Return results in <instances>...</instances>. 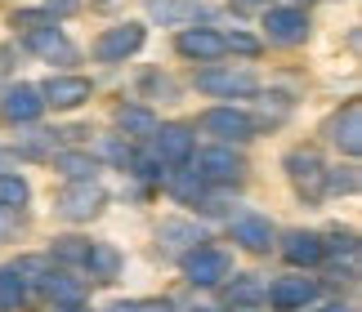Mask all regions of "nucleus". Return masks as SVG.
<instances>
[{
	"label": "nucleus",
	"instance_id": "1",
	"mask_svg": "<svg viewBox=\"0 0 362 312\" xmlns=\"http://www.w3.org/2000/svg\"><path fill=\"white\" fill-rule=\"evenodd\" d=\"M192 174H197L206 188H242L246 183V156L233 148V143H215L206 152H192Z\"/></svg>",
	"mask_w": 362,
	"mask_h": 312
},
{
	"label": "nucleus",
	"instance_id": "2",
	"mask_svg": "<svg viewBox=\"0 0 362 312\" xmlns=\"http://www.w3.org/2000/svg\"><path fill=\"white\" fill-rule=\"evenodd\" d=\"M282 169L304 201H322L327 196V161L317 156V148H291L282 156Z\"/></svg>",
	"mask_w": 362,
	"mask_h": 312
},
{
	"label": "nucleus",
	"instance_id": "3",
	"mask_svg": "<svg viewBox=\"0 0 362 312\" xmlns=\"http://www.w3.org/2000/svg\"><path fill=\"white\" fill-rule=\"evenodd\" d=\"M197 130H202V134H211L215 143H233V148H242V143H250V138H255L259 125H255V116H250V112L224 103V107H206L202 116H197Z\"/></svg>",
	"mask_w": 362,
	"mask_h": 312
},
{
	"label": "nucleus",
	"instance_id": "4",
	"mask_svg": "<svg viewBox=\"0 0 362 312\" xmlns=\"http://www.w3.org/2000/svg\"><path fill=\"white\" fill-rule=\"evenodd\" d=\"M179 268H184L188 286L211 290V286H224V281L233 277V254L219 250V246H192L184 259H179Z\"/></svg>",
	"mask_w": 362,
	"mask_h": 312
},
{
	"label": "nucleus",
	"instance_id": "5",
	"mask_svg": "<svg viewBox=\"0 0 362 312\" xmlns=\"http://www.w3.org/2000/svg\"><path fill=\"white\" fill-rule=\"evenodd\" d=\"M103 205H107V192H103L94 179H67V188L54 196V210H59L67 223H90V219H99Z\"/></svg>",
	"mask_w": 362,
	"mask_h": 312
},
{
	"label": "nucleus",
	"instance_id": "6",
	"mask_svg": "<svg viewBox=\"0 0 362 312\" xmlns=\"http://www.w3.org/2000/svg\"><path fill=\"white\" fill-rule=\"evenodd\" d=\"M264 36L269 45H282V49H296L309 40V9L304 5H269L264 9Z\"/></svg>",
	"mask_w": 362,
	"mask_h": 312
},
{
	"label": "nucleus",
	"instance_id": "7",
	"mask_svg": "<svg viewBox=\"0 0 362 312\" xmlns=\"http://www.w3.org/2000/svg\"><path fill=\"white\" fill-rule=\"evenodd\" d=\"M152 156H157L161 169H179L192 161V152H197V134L188 130V125H157L152 130Z\"/></svg>",
	"mask_w": 362,
	"mask_h": 312
},
{
	"label": "nucleus",
	"instance_id": "8",
	"mask_svg": "<svg viewBox=\"0 0 362 312\" xmlns=\"http://www.w3.org/2000/svg\"><path fill=\"white\" fill-rule=\"evenodd\" d=\"M322 134H327V143L340 156H362V103L358 98H349L340 112H331Z\"/></svg>",
	"mask_w": 362,
	"mask_h": 312
},
{
	"label": "nucleus",
	"instance_id": "9",
	"mask_svg": "<svg viewBox=\"0 0 362 312\" xmlns=\"http://www.w3.org/2000/svg\"><path fill=\"white\" fill-rule=\"evenodd\" d=\"M317 294H322V281L317 277H277L269 294H264V304L273 312H304L317 304Z\"/></svg>",
	"mask_w": 362,
	"mask_h": 312
},
{
	"label": "nucleus",
	"instance_id": "10",
	"mask_svg": "<svg viewBox=\"0 0 362 312\" xmlns=\"http://www.w3.org/2000/svg\"><path fill=\"white\" fill-rule=\"evenodd\" d=\"M144 40H148L144 23H117V27H107V32H99L94 59L99 63H125V59H134V54L144 49Z\"/></svg>",
	"mask_w": 362,
	"mask_h": 312
},
{
	"label": "nucleus",
	"instance_id": "11",
	"mask_svg": "<svg viewBox=\"0 0 362 312\" xmlns=\"http://www.w3.org/2000/svg\"><path fill=\"white\" fill-rule=\"evenodd\" d=\"M40 112H45V98H40V85H5L0 90V121L5 125H36Z\"/></svg>",
	"mask_w": 362,
	"mask_h": 312
},
{
	"label": "nucleus",
	"instance_id": "12",
	"mask_svg": "<svg viewBox=\"0 0 362 312\" xmlns=\"http://www.w3.org/2000/svg\"><path fill=\"white\" fill-rule=\"evenodd\" d=\"M197 90L211 98H250L259 90V80L242 67H206V72H197Z\"/></svg>",
	"mask_w": 362,
	"mask_h": 312
},
{
	"label": "nucleus",
	"instance_id": "13",
	"mask_svg": "<svg viewBox=\"0 0 362 312\" xmlns=\"http://www.w3.org/2000/svg\"><path fill=\"white\" fill-rule=\"evenodd\" d=\"M23 45L36 54V59H45V63H76L81 54L76 45L67 40V32L59 23H45V27H36V32H23Z\"/></svg>",
	"mask_w": 362,
	"mask_h": 312
},
{
	"label": "nucleus",
	"instance_id": "14",
	"mask_svg": "<svg viewBox=\"0 0 362 312\" xmlns=\"http://www.w3.org/2000/svg\"><path fill=\"white\" fill-rule=\"evenodd\" d=\"M90 94H94V85H90L86 76H49L45 85H40V98H45V107H54V112H76V107H86Z\"/></svg>",
	"mask_w": 362,
	"mask_h": 312
},
{
	"label": "nucleus",
	"instance_id": "15",
	"mask_svg": "<svg viewBox=\"0 0 362 312\" xmlns=\"http://www.w3.org/2000/svg\"><path fill=\"white\" fill-rule=\"evenodd\" d=\"M175 49L184 54L188 63H219L224 59V32H211V27H184L175 36Z\"/></svg>",
	"mask_w": 362,
	"mask_h": 312
},
{
	"label": "nucleus",
	"instance_id": "16",
	"mask_svg": "<svg viewBox=\"0 0 362 312\" xmlns=\"http://www.w3.org/2000/svg\"><path fill=\"white\" fill-rule=\"evenodd\" d=\"M36 290L45 294L49 304H86V281L81 277H72L63 263H45V272H40V281H36Z\"/></svg>",
	"mask_w": 362,
	"mask_h": 312
},
{
	"label": "nucleus",
	"instance_id": "17",
	"mask_svg": "<svg viewBox=\"0 0 362 312\" xmlns=\"http://www.w3.org/2000/svg\"><path fill=\"white\" fill-rule=\"evenodd\" d=\"M233 241H238L246 254H269L277 246V228L264 215H238L233 219Z\"/></svg>",
	"mask_w": 362,
	"mask_h": 312
},
{
	"label": "nucleus",
	"instance_id": "18",
	"mask_svg": "<svg viewBox=\"0 0 362 312\" xmlns=\"http://www.w3.org/2000/svg\"><path fill=\"white\" fill-rule=\"evenodd\" d=\"M282 259L291 268H317V263H327V246H322V232H286L282 236Z\"/></svg>",
	"mask_w": 362,
	"mask_h": 312
},
{
	"label": "nucleus",
	"instance_id": "19",
	"mask_svg": "<svg viewBox=\"0 0 362 312\" xmlns=\"http://www.w3.org/2000/svg\"><path fill=\"white\" fill-rule=\"evenodd\" d=\"M157 241H161V250H165V254L184 259V254H188L192 246H202V241H206V232H202L192 219H161Z\"/></svg>",
	"mask_w": 362,
	"mask_h": 312
},
{
	"label": "nucleus",
	"instance_id": "20",
	"mask_svg": "<svg viewBox=\"0 0 362 312\" xmlns=\"http://www.w3.org/2000/svg\"><path fill=\"white\" fill-rule=\"evenodd\" d=\"M264 294H269V286H264L259 277H250V272H233L228 281H224V299L238 308V312H255V308H264Z\"/></svg>",
	"mask_w": 362,
	"mask_h": 312
},
{
	"label": "nucleus",
	"instance_id": "21",
	"mask_svg": "<svg viewBox=\"0 0 362 312\" xmlns=\"http://www.w3.org/2000/svg\"><path fill=\"white\" fill-rule=\"evenodd\" d=\"M165 188H170V196H175V201H184V205H206V210L215 205L211 201V188H206L192 169H184V165H179V169H165Z\"/></svg>",
	"mask_w": 362,
	"mask_h": 312
},
{
	"label": "nucleus",
	"instance_id": "22",
	"mask_svg": "<svg viewBox=\"0 0 362 312\" xmlns=\"http://www.w3.org/2000/svg\"><path fill=\"white\" fill-rule=\"evenodd\" d=\"M117 130H121V138H130V143H144V138H152V130H157V112L152 107H139V103H125V107H117Z\"/></svg>",
	"mask_w": 362,
	"mask_h": 312
},
{
	"label": "nucleus",
	"instance_id": "23",
	"mask_svg": "<svg viewBox=\"0 0 362 312\" xmlns=\"http://www.w3.org/2000/svg\"><path fill=\"white\" fill-rule=\"evenodd\" d=\"M86 272L94 277V281H117L121 277V268H125V259H121V250L117 246H107V241H90V250H86Z\"/></svg>",
	"mask_w": 362,
	"mask_h": 312
},
{
	"label": "nucleus",
	"instance_id": "24",
	"mask_svg": "<svg viewBox=\"0 0 362 312\" xmlns=\"http://www.w3.org/2000/svg\"><path fill=\"white\" fill-rule=\"evenodd\" d=\"M49 161H54V169H59L63 179H94L99 174V156L81 152V148H63V152H54Z\"/></svg>",
	"mask_w": 362,
	"mask_h": 312
},
{
	"label": "nucleus",
	"instance_id": "25",
	"mask_svg": "<svg viewBox=\"0 0 362 312\" xmlns=\"http://www.w3.org/2000/svg\"><path fill=\"white\" fill-rule=\"evenodd\" d=\"M27 304V281L18 277V268L5 263L0 268V312H18Z\"/></svg>",
	"mask_w": 362,
	"mask_h": 312
},
{
	"label": "nucleus",
	"instance_id": "26",
	"mask_svg": "<svg viewBox=\"0 0 362 312\" xmlns=\"http://www.w3.org/2000/svg\"><path fill=\"white\" fill-rule=\"evenodd\" d=\"M86 250H90V241H81V236H54L49 259L63 263V268H81L86 263Z\"/></svg>",
	"mask_w": 362,
	"mask_h": 312
},
{
	"label": "nucleus",
	"instance_id": "27",
	"mask_svg": "<svg viewBox=\"0 0 362 312\" xmlns=\"http://www.w3.org/2000/svg\"><path fill=\"white\" fill-rule=\"evenodd\" d=\"M27 201H32V183H27L23 174H0V205L23 210Z\"/></svg>",
	"mask_w": 362,
	"mask_h": 312
},
{
	"label": "nucleus",
	"instance_id": "28",
	"mask_svg": "<svg viewBox=\"0 0 362 312\" xmlns=\"http://www.w3.org/2000/svg\"><path fill=\"white\" fill-rule=\"evenodd\" d=\"M45 23H59V18H49V13L45 9H13L9 13V27H13V32H36V27H45Z\"/></svg>",
	"mask_w": 362,
	"mask_h": 312
},
{
	"label": "nucleus",
	"instance_id": "29",
	"mask_svg": "<svg viewBox=\"0 0 362 312\" xmlns=\"http://www.w3.org/2000/svg\"><path fill=\"white\" fill-rule=\"evenodd\" d=\"M59 130H36L23 138V156H54L59 152V138H54Z\"/></svg>",
	"mask_w": 362,
	"mask_h": 312
},
{
	"label": "nucleus",
	"instance_id": "30",
	"mask_svg": "<svg viewBox=\"0 0 362 312\" xmlns=\"http://www.w3.org/2000/svg\"><path fill=\"white\" fill-rule=\"evenodd\" d=\"M224 49L228 54H242V59H255V54H259V40L246 36V32H228L224 36Z\"/></svg>",
	"mask_w": 362,
	"mask_h": 312
},
{
	"label": "nucleus",
	"instance_id": "31",
	"mask_svg": "<svg viewBox=\"0 0 362 312\" xmlns=\"http://www.w3.org/2000/svg\"><path fill=\"white\" fill-rule=\"evenodd\" d=\"M152 13H161V18H184V13H197L192 0H152Z\"/></svg>",
	"mask_w": 362,
	"mask_h": 312
},
{
	"label": "nucleus",
	"instance_id": "32",
	"mask_svg": "<svg viewBox=\"0 0 362 312\" xmlns=\"http://www.w3.org/2000/svg\"><path fill=\"white\" fill-rule=\"evenodd\" d=\"M354 188H358L354 169H344V174H340V169H327V192H354Z\"/></svg>",
	"mask_w": 362,
	"mask_h": 312
},
{
	"label": "nucleus",
	"instance_id": "33",
	"mask_svg": "<svg viewBox=\"0 0 362 312\" xmlns=\"http://www.w3.org/2000/svg\"><path fill=\"white\" fill-rule=\"evenodd\" d=\"M40 9H45L49 18H72V13H81V0H45Z\"/></svg>",
	"mask_w": 362,
	"mask_h": 312
},
{
	"label": "nucleus",
	"instance_id": "34",
	"mask_svg": "<svg viewBox=\"0 0 362 312\" xmlns=\"http://www.w3.org/2000/svg\"><path fill=\"white\" fill-rule=\"evenodd\" d=\"M107 312H161V304H152V299H121Z\"/></svg>",
	"mask_w": 362,
	"mask_h": 312
},
{
	"label": "nucleus",
	"instance_id": "35",
	"mask_svg": "<svg viewBox=\"0 0 362 312\" xmlns=\"http://www.w3.org/2000/svg\"><path fill=\"white\" fill-rule=\"evenodd\" d=\"M18 232V210H9V205H0V241Z\"/></svg>",
	"mask_w": 362,
	"mask_h": 312
},
{
	"label": "nucleus",
	"instance_id": "36",
	"mask_svg": "<svg viewBox=\"0 0 362 312\" xmlns=\"http://www.w3.org/2000/svg\"><path fill=\"white\" fill-rule=\"evenodd\" d=\"M269 5H273V0H228L233 13H264Z\"/></svg>",
	"mask_w": 362,
	"mask_h": 312
},
{
	"label": "nucleus",
	"instance_id": "37",
	"mask_svg": "<svg viewBox=\"0 0 362 312\" xmlns=\"http://www.w3.org/2000/svg\"><path fill=\"white\" fill-rule=\"evenodd\" d=\"M317 312H354L349 304H327V308H317Z\"/></svg>",
	"mask_w": 362,
	"mask_h": 312
},
{
	"label": "nucleus",
	"instance_id": "38",
	"mask_svg": "<svg viewBox=\"0 0 362 312\" xmlns=\"http://www.w3.org/2000/svg\"><path fill=\"white\" fill-rule=\"evenodd\" d=\"M9 72V49H0V76Z\"/></svg>",
	"mask_w": 362,
	"mask_h": 312
},
{
	"label": "nucleus",
	"instance_id": "39",
	"mask_svg": "<svg viewBox=\"0 0 362 312\" xmlns=\"http://www.w3.org/2000/svg\"><path fill=\"white\" fill-rule=\"evenodd\" d=\"M192 312H215V308H192Z\"/></svg>",
	"mask_w": 362,
	"mask_h": 312
},
{
	"label": "nucleus",
	"instance_id": "40",
	"mask_svg": "<svg viewBox=\"0 0 362 312\" xmlns=\"http://www.w3.org/2000/svg\"><path fill=\"white\" fill-rule=\"evenodd\" d=\"M296 5H309V0H296Z\"/></svg>",
	"mask_w": 362,
	"mask_h": 312
}]
</instances>
